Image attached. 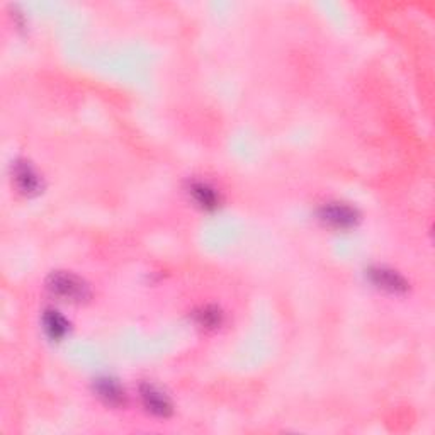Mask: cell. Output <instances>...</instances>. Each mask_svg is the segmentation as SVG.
I'll use <instances>...</instances> for the list:
<instances>
[{"label": "cell", "mask_w": 435, "mask_h": 435, "mask_svg": "<svg viewBox=\"0 0 435 435\" xmlns=\"http://www.w3.org/2000/svg\"><path fill=\"white\" fill-rule=\"evenodd\" d=\"M48 287L53 295L63 297L66 301H83L88 297L87 284L70 272L51 274Z\"/></svg>", "instance_id": "cell-1"}, {"label": "cell", "mask_w": 435, "mask_h": 435, "mask_svg": "<svg viewBox=\"0 0 435 435\" xmlns=\"http://www.w3.org/2000/svg\"><path fill=\"white\" fill-rule=\"evenodd\" d=\"M319 218L325 221L327 225L334 226V228H352L354 225L357 223L359 216L357 211L354 208L347 206V204H327V206L322 208L319 211Z\"/></svg>", "instance_id": "cell-2"}, {"label": "cell", "mask_w": 435, "mask_h": 435, "mask_svg": "<svg viewBox=\"0 0 435 435\" xmlns=\"http://www.w3.org/2000/svg\"><path fill=\"white\" fill-rule=\"evenodd\" d=\"M14 182L19 193L31 196L36 194L41 188V180L33 167L28 162H17L14 165Z\"/></svg>", "instance_id": "cell-3"}, {"label": "cell", "mask_w": 435, "mask_h": 435, "mask_svg": "<svg viewBox=\"0 0 435 435\" xmlns=\"http://www.w3.org/2000/svg\"><path fill=\"white\" fill-rule=\"evenodd\" d=\"M369 277L374 286L379 287V290H384L388 292H403L406 291V281L399 276L398 272L389 269H371L369 270Z\"/></svg>", "instance_id": "cell-4"}, {"label": "cell", "mask_w": 435, "mask_h": 435, "mask_svg": "<svg viewBox=\"0 0 435 435\" xmlns=\"http://www.w3.org/2000/svg\"><path fill=\"white\" fill-rule=\"evenodd\" d=\"M141 398H143L145 406L148 408V411H152L157 416H167L170 415L172 406L168 398L163 393H160L158 389H155L153 386H145L141 389Z\"/></svg>", "instance_id": "cell-5"}, {"label": "cell", "mask_w": 435, "mask_h": 435, "mask_svg": "<svg viewBox=\"0 0 435 435\" xmlns=\"http://www.w3.org/2000/svg\"><path fill=\"white\" fill-rule=\"evenodd\" d=\"M96 392L106 403H108V405L118 406L121 405V403H124L123 388L114 379H109V377L97 381Z\"/></svg>", "instance_id": "cell-6"}, {"label": "cell", "mask_w": 435, "mask_h": 435, "mask_svg": "<svg viewBox=\"0 0 435 435\" xmlns=\"http://www.w3.org/2000/svg\"><path fill=\"white\" fill-rule=\"evenodd\" d=\"M43 325L46 334L51 337L53 340L63 339L68 332V322L56 312V309H46L43 317Z\"/></svg>", "instance_id": "cell-7"}, {"label": "cell", "mask_w": 435, "mask_h": 435, "mask_svg": "<svg viewBox=\"0 0 435 435\" xmlns=\"http://www.w3.org/2000/svg\"><path fill=\"white\" fill-rule=\"evenodd\" d=\"M190 194H193L194 201H196L201 208H204V210H215L218 206V196L215 189H211L208 184L194 182V184L190 185Z\"/></svg>", "instance_id": "cell-8"}, {"label": "cell", "mask_w": 435, "mask_h": 435, "mask_svg": "<svg viewBox=\"0 0 435 435\" xmlns=\"http://www.w3.org/2000/svg\"><path fill=\"white\" fill-rule=\"evenodd\" d=\"M196 319L199 325L204 328H216L221 323V313L220 309L206 306V308H201L196 313Z\"/></svg>", "instance_id": "cell-9"}]
</instances>
